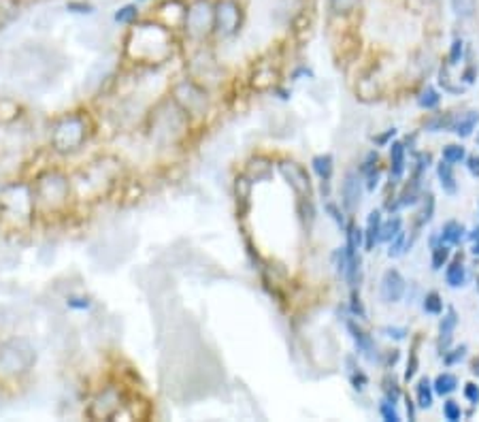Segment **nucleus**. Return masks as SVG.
Listing matches in <instances>:
<instances>
[{"mask_svg":"<svg viewBox=\"0 0 479 422\" xmlns=\"http://www.w3.org/2000/svg\"><path fill=\"white\" fill-rule=\"evenodd\" d=\"M124 54L139 65H162L173 54V30L156 20L134 22L124 39Z\"/></svg>","mask_w":479,"mask_h":422,"instance_id":"1","label":"nucleus"},{"mask_svg":"<svg viewBox=\"0 0 479 422\" xmlns=\"http://www.w3.org/2000/svg\"><path fill=\"white\" fill-rule=\"evenodd\" d=\"M37 201L32 184L15 182L0 190V220L13 228H24L35 220Z\"/></svg>","mask_w":479,"mask_h":422,"instance_id":"2","label":"nucleus"},{"mask_svg":"<svg viewBox=\"0 0 479 422\" xmlns=\"http://www.w3.org/2000/svg\"><path fill=\"white\" fill-rule=\"evenodd\" d=\"M92 131L94 124L86 111H71V114L62 116L60 120L54 124L49 143H52V150L56 154H75V151H79L88 143V139L92 137Z\"/></svg>","mask_w":479,"mask_h":422,"instance_id":"3","label":"nucleus"},{"mask_svg":"<svg viewBox=\"0 0 479 422\" xmlns=\"http://www.w3.org/2000/svg\"><path fill=\"white\" fill-rule=\"evenodd\" d=\"M32 188H35L37 211L52 213V216L64 211L75 196L73 179L62 171H45L43 176L37 177Z\"/></svg>","mask_w":479,"mask_h":422,"instance_id":"4","label":"nucleus"},{"mask_svg":"<svg viewBox=\"0 0 479 422\" xmlns=\"http://www.w3.org/2000/svg\"><path fill=\"white\" fill-rule=\"evenodd\" d=\"M37 348L26 337H11L0 343V378H24L37 365Z\"/></svg>","mask_w":479,"mask_h":422,"instance_id":"5","label":"nucleus"},{"mask_svg":"<svg viewBox=\"0 0 479 422\" xmlns=\"http://www.w3.org/2000/svg\"><path fill=\"white\" fill-rule=\"evenodd\" d=\"M182 28L194 41L210 37L213 32V0H190Z\"/></svg>","mask_w":479,"mask_h":422,"instance_id":"6","label":"nucleus"},{"mask_svg":"<svg viewBox=\"0 0 479 422\" xmlns=\"http://www.w3.org/2000/svg\"><path fill=\"white\" fill-rule=\"evenodd\" d=\"M244 15L239 0H216L213 3V32L222 39L235 37L244 26Z\"/></svg>","mask_w":479,"mask_h":422,"instance_id":"7","label":"nucleus"},{"mask_svg":"<svg viewBox=\"0 0 479 422\" xmlns=\"http://www.w3.org/2000/svg\"><path fill=\"white\" fill-rule=\"evenodd\" d=\"M173 103L184 111L185 116H202L210 107L207 92L199 83L192 80H184L173 86Z\"/></svg>","mask_w":479,"mask_h":422,"instance_id":"8","label":"nucleus"},{"mask_svg":"<svg viewBox=\"0 0 479 422\" xmlns=\"http://www.w3.org/2000/svg\"><path fill=\"white\" fill-rule=\"evenodd\" d=\"M124 408V395L120 386L109 384L90 401L86 416L90 420H114Z\"/></svg>","mask_w":479,"mask_h":422,"instance_id":"9","label":"nucleus"},{"mask_svg":"<svg viewBox=\"0 0 479 422\" xmlns=\"http://www.w3.org/2000/svg\"><path fill=\"white\" fill-rule=\"evenodd\" d=\"M278 168L281 176H284L286 182L290 184V188L295 190L298 196H305V199H309V194H312V179H309L305 168L290 160L279 162Z\"/></svg>","mask_w":479,"mask_h":422,"instance_id":"10","label":"nucleus"},{"mask_svg":"<svg viewBox=\"0 0 479 422\" xmlns=\"http://www.w3.org/2000/svg\"><path fill=\"white\" fill-rule=\"evenodd\" d=\"M405 290H407V281L401 275L398 269H388L381 278L380 295L383 303H398L403 299Z\"/></svg>","mask_w":479,"mask_h":422,"instance_id":"11","label":"nucleus"},{"mask_svg":"<svg viewBox=\"0 0 479 422\" xmlns=\"http://www.w3.org/2000/svg\"><path fill=\"white\" fill-rule=\"evenodd\" d=\"M341 196H343V205H346L347 211L358 210L360 199H363V179L356 171H347L346 177H343L341 184Z\"/></svg>","mask_w":479,"mask_h":422,"instance_id":"12","label":"nucleus"},{"mask_svg":"<svg viewBox=\"0 0 479 422\" xmlns=\"http://www.w3.org/2000/svg\"><path fill=\"white\" fill-rule=\"evenodd\" d=\"M346 326H347L349 335H352L354 343H356L358 352L363 354L366 361H371V363L377 361V348H375V341L371 340V335L366 333L364 329H360L358 323H354V320H347Z\"/></svg>","mask_w":479,"mask_h":422,"instance_id":"13","label":"nucleus"},{"mask_svg":"<svg viewBox=\"0 0 479 422\" xmlns=\"http://www.w3.org/2000/svg\"><path fill=\"white\" fill-rule=\"evenodd\" d=\"M458 326V314H456L454 307H448V312L443 314L441 323H439V352L448 350V346L452 343L454 331Z\"/></svg>","mask_w":479,"mask_h":422,"instance_id":"14","label":"nucleus"},{"mask_svg":"<svg viewBox=\"0 0 479 422\" xmlns=\"http://www.w3.org/2000/svg\"><path fill=\"white\" fill-rule=\"evenodd\" d=\"M405 143L401 141H394L390 145V179L392 182H401L405 176V168H407V160H405Z\"/></svg>","mask_w":479,"mask_h":422,"instance_id":"15","label":"nucleus"},{"mask_svg":"<svg viewBox=\"0 0 479 422\" xmlns=\"http://www.w3.org/2000/svg\"><path fill=\"white\" fill-rule=\"evenodd\" d=\"M305 0H279L278 9H275V15L279 20L286 22H296L298 18L305 15Z\"/></svg>","mask_w":479,"mask_h":422,"instance_id":"16","label":"nucleus"},{"mask_svg":"<svg viewBox=\"0 0 479 422\" xmlns=\"http://www.w3.org/2000/svg\"><path fill=\"white\" fill-rule=\"evenodd\" d=\"M24 11V0H0V30L13 24Z\"/></svg>","mask_w":479,"mask_h":422,"instance_id":"17","label":"nucleus"},{"mask_svg":"<svg viewBox=\"0 0 479 422\" xmlns=\"http://www.w3.org/2000/svg\"><path fill=\"white\" fill-rule=\"evenodd\" d=\"M381 213L380 211H371L369 218H366V228H364V247L366 250H373V247L380 244V233H381Z\"/></svg>","mask_w":479,"mask_h":422,"instance_id":"18","label":"nucleus"},{"mask_svg":"<svg viewBox=\"0 0 479 422\" xmlns=\"http://www.w3.org/2000/svg\"><path fill=\"white\" fill-rule=\"evenodd\" d=\"M477 124H479V111H466V114L454 117L452 131L458 134V137L466 139L471 137L473 131H475Z\"/></svg>","mask_w":479,"mask_h":422,"instance_id":"19","label":"nucleus"},{"mask_svg":"<svg viewBox=\"0 0 479 422\" xmlns=\"http://www.w3.org/2000/svg\"><path fill=\"white\" fill-rule=\"evenodd\" d=\"M437 177H439V184H441L443 193L448 194H456V190H458V184H456V176H454V168L449 162L441 160L437 165Z\"/></svg>","mask_w":479,"mask_h":422,"instance_id":"20","label":"nucleus"},{"mask_svg":"<svg viewBox=\"0 0 479 422\" xmlns=\"http://www.w3.org/2000/svg\"><path fill=\"white\" fill-rule=\"evenodd\" d=\"M465 233H466V230H465V227H462L460 222L449 220V222L443 224L439 239H441L443 244H448V245H458L460 241L465 239Z\"/></svg>","mask_w":479,"mask_h":422,"instance_id":"21","label":"nucleus"},{"mask_svg":"<svg viewBox=\"0 0 479 422\" xmlns=\"http://www.w3.org/2000/svg\"><path fill=\"white\" fill-rule=\"evenodd\" d=\"M415 397H418L420 409H431L432 401H435V388L428 378H420L418 386H415Z\"/></svg>","mask_w":479,"mask_h":422,"instance_id":"22","label":"nucleus"},{"mask_svg":"<svg viewBox=\"0 0 479 422\" xmlns=\"http://www.w3.org/2000/svg\"><path fill=\"white\" fill-rule=\"evenodd\" d=\"M312 167H313L315 176H318L320 179H322V182H330L332 171H335V160H332V156H330V154L313 156Z\"/></svg>","mask_w":479,"mask_h":422,"instance_id":"23","label":"nucleus"},{"mask_svg":"<svg viewBox=\"0 0 479 422\" xmlns=\"http://www.w3.org/2000/svg\"><path fill=\"white\" fill-rule=\"evenodd\" d=\"M445 281H448L449 289H462L466 284V269L462 267L460 261H456L445 269Z\"/></svg>","mask_w":479,"mask_h":422,"instance_id":"24","label":"nucleus"},{"mask_svg":"<svg viewBox=\"0 0 479 422\" xmlns=\"http://www.w3.org/2000/svg\"><path fill=\"white\" fill-rule=\"evenodd\" d=\"M432 388H435V395L448 397L458 388V378L454 374H439L435 382H432Z\"/></svg>","mask_w":479,"mask_h":422,"instance_id":"25","label":"nucleus"},{"mask_svg":"<svg viewBox=\"0 0 479 422\" xmlns=\"http://www.w3.org/2000/svg\"><path fill=\"white\" fill-rule=\"evenodd\" d=\"M363 0H329V11L337 18H347L354 11H358Z\"/></svg>","mask_w":479,"mask_h":422,"instance_id":"26","label":"nucleus"},{"mask_svg":"<svg viewBox=\"0 0 479 422\" xmlns=\"http://www.w3.org/2000/svg\"><path fill=\"white\" fill-rule=\"evenodd\" d=\"M452 124H454L452 114H437L428 117L424 122V128L428 133H441V131H452Z\"/></svg>","mask_w":479,"mask_h":422,"instance_id":"27","label":"nucleus"},{"mask_svg":"<svg viewBox=\"0 0 479 422\" xmlns=\"http://www.w3.org/2000/svg\"><path fill=\"white\" fill-rule=\"evenodd\" d=\"M456 18L471 20L477 11V0H449Z\"/></svg>","mask_w":479,"mask_h":422,"instance_id":"28","label":"nucleus"},{"mask_svg":"<svg viewBox=\"0 0 479 422\" xmlns=\"http://www.w3.org/2000/svg\"><path fill=\"white\" fill-rule=\"evenodd\" d=\"M347 228V241H346V250L349 252H354V254H358V250H360V245L364 244V230L363 228H358L356 224H349Z\"/></svg>","mask_w":479,"mask_h":422,"instance_id":"29","label":"nucleus"},{"mask_svg":"<svg viewBox=\"0 0 479 422\" xmlns=\"http://www.w3.org/2000/svg\"><path fill=\"white\" fill-rule=\"evenodd\" d=\"M403 230V220L398 216L390 218L388 222H381V233H380V241H383V244H388V241L397 237L398 233Z\"/></svg>","mask_w":479,"mask_h":422,"instance_id":"30","label":"nucleus"},{"mask_svg":"<svg viewBox=\"0 0 479 422\" xmlns=\"http://www.w3.org/2000/svg\"><path fill=\"white\" fill-rule=\"evenodd\" d=\"M449 261V245L448 244H435L432 245V258H431V264L435 271H439V269H443L445 264H448Z\"/></svg>","mask_w":479,"mask_h":422,"instance_id":"31","label":"nucleus"},{"mask_svg":"<svg viewBox=\"0 0 479 422\" xmlns=\"http://www.w3.org/2000/svg\"><path fill=\"white\" fill-rule=\"evenodd\" d=\"M443 160L449 162V165H460V162L466 160V150L462 145L449 143L443 148Z\"/></svg>","mask_w":479,"mask_h":422,"instance_id":"32","label":"nucleus"},{"mask_svg":"<svg viewBox=\"0 0 479 422\" xmlns=\"http://www.w3.org/2000/svg\"><path fill=\"white\" fill-rule=\"evenodd\" d=\"M137 20H139V7H137V4H124V7L117 9V13H115L117 24L133 26Z\"/></svg>","mask_w":479,"mask_h":422,"instance_id":"33","label":"nucleus"},{"mask_svg":"<svg viewBox=\"0 0 479 422\" xmlns=\"http://www.w3.org/2000/svg\"><path fill=\"white\" fill-rule=\"evenodd\" d=\"M21 107L11 99L0 100V122H13L15 117H20Z\"/></svg>","mask_w":479,"mask_h":422,"instance_id":"34","label":"nucleus"},{"mask_svg":"<svg viewBox=\"0 0 479 422\" xmlns=\"http://www.w3.org/2000/svg\"><path fill=\"white\" fill-rule=\"evenodd\" d=\"M439 103H441V94H439L435 88H426L424 92L420 94V99H418V105L422 107V109H426V111L437 109Z\"/></svg>","mask_w":479,"mask_h":422,"instance_id":"35","label":"nucleus"},{"mask_svg":"<svg viewBox=\"0 0 479 422\" xmlns=\"http://www.w3.org/2000/svg\"><path fill=\"white\" fill-rule=\"evenodd\" d=\"M426 314H432V316H441L443 314V301L439 297V292H428L424 297V303H422Z\"/></svg>","mask_w":479,"mask_h":422,"instance_id":"36","label":"nucleus"},{"mask_svg":"<svg viewBox=\"0 0 479 422\" xmlns=\"http://www.w3.org/2000/svg\"><path fill=\"white\" fill-rule=\"evenodd\" d=\"M388 244H390V250H388V256H390V258L403 256V252L407 250V239H405V233H403V230L397 235V237L388 241Z\"/></svg>","mask_w":479,"mask_h":422,"instance_id":"37","label":"nucleus"},{"mask_svg":"<svg viewBox=\"0 0 479 422\" xmlns=\"http://www.w3.org/2000/svg\"><path fill=\"white\" fill-rule=\"evenodd\" d=\"M443 416H445V420H449V422L462 420L460 403L454 401V399H448V401L443 403Z\"/></svg>","mask_w":479,"mask_h":422,"instance_id":"38","label":"nucleus"},{"mask_svg":"<svg viewBox=\"0 0 479 422\" xmlns=\"http://www.w3.org/2000/svg\"><path fill=\"white\" fill-rule=\"evenodd\" d=\"M380 412H381L383 420H386V422H401V414H398L397 403H392V401H383V403L380 405Z\"/></svg>","mask_w":479,"mask_h":422,"instance_id":"39","label":"nucleus"},{"mask_svg":"<svg viewBox=\"0 0 479 422\" xmlns=\"http://www.w3.org/2000/svg\"><path fill=\"white\" fill-rule=\"evenodd\" d=\"M466 357V346H460V348H454V350H445L443 352V363L448 365V367H452V365L460 363L462 358Z\"/></svg>","mask_w":479,"mask_h":422,"instance_id":"40","label":"nucleus"},{"mask_svg":"<svg viewBox=\"0 0 479 422\" xmlns=\"http://www.w3.org/2000/svg\"><path fill=\"white\" fill-rule=\"evenodd\" d=\"M462 58H465V41H462V39H454L452 47H449V65H460Z\"/></svg>","mask_w":479,"mask_h":422,"instance_id":"41","label":"nucleus"},{"mask_svg":"<svg viewBox=\"0 0 479 422\" xmlns=\"http://www.w3.org/2000/svg\"><path fill=\"white\" fill-rule=\"evenodd\" d=\"M349 382H352V386L356 388V391H364L366 384H369V378H366V374L363 369L352 367V374H349Z\"/></svg>","mask_w":479,"mask_h":422,"instance_id":"42","label":"nucleus"},{"mask_svg":"<svg viewBox=\"0 0 479 422\" xmlns=\"http://www.w3.org/2000/svg\"><path fill=\"white\" fill-rule=\"evenodd\" d=\"M432 211H435V196H432V194H428V196H426V202H424V211L420 213L418 227H424L426 222H431Z\"/></svg>","mask_w":479,"mask_h":422,"instance_id":"43","label":"nucleus"},{"mask_svg":"<svg viewBox=\"0 0 479 422\" xmlns=\"http://www.w3.org/2000/svg\"><path fill=\"white\" fill-rule=\"evenodd\" d=\"M381 333L386 337H390V340H397V341H403L405 337L409 335V331L405 329V326H383Z\"/></svg>","mask_w":479,"mask_h":422,"instance_id":"44","label":"nucleus"},{"mask_svg":"<svg viewBox=\"0 0 479 422\" xmlns=\"http://www.w3.org/2000/svg\"><path fill=\"white\" fill-rule=\"evenodd\" d=\"M349 309H352V314H354V316H358V318H366L364 303L360 301V297L356 295V292H354V295H352V301H349Z\"/></svg>","mask_w":479,"mask_h":422,"instance_id":"45","label":"nucleus"},{"mask_svg":"<svg viewBox=\"0 0 479 422\" xmlns=\"http://www.w3.org/2000/svg\"><path fill=\"white\" fill-rule=\"evenodd\" d=\"M415 371H418V352L411 350V358H409V363H407V371H405V382L414 380Z\"/></svg>","mask_w":479,"mask_h":422,"instance_id":"46","label":"nucleus"},{"mask_svg":"<svg viewBox=\"0 0 479 422\" xmlns=\"http://www.w3.org/2000/svg\"><path fill=\"white\" fill-rule=\"evenodd\" d=\"M326 211L330 213V218H332V220H335L337 224H339L341 228H346V218H343V211L339 210V207H337V205H332V202H329V205H326Z\"/></svg>","mask_w":479,"mask_h":422,"instance_id":"47","label":"nucleus"},{"mask_svg":"<svg viewBox=\"0 0 479 422\" xmlns=\"http://www.w3.org/2000/svg\"><path fill=\"white\" fill-rule=\"evenodd\" d=\"M465 397L469 399L471 405H479V386L477 384H466L465 386Z\"/></svg>","mask_w":479,"mask_h":422,"instance_id":"48","label":"nucleus"},{"mask_svg":"<svg viewBox=\"0 0 479 422\" xmlns=\"http://www.w3.org/2000/svg\"><path fill=\"white\" fill-rule=\"evenodd\" d=\"M366 176V190H375L380 185V168H373V171L364 173Z\"/></svg>","mask_w":479,"mask_h":422,"instance_id":"49","label":"nucleus"},{"mask_svg":"<svg viewBox=\"0 0 479 422\" xmlns=\"http://www.w3.org/2000/svg\"><path fill=\"white\" fill-rule=\"evenodd\" d=\"M475 80H477V69L473 65L466 66V71L462 73V82H465V86H471Z\"/></svg>","mask_w":479,"mask_h":422,"instance_id":"50","label":"nucleus"},{"mask_svg":"<svg viewBox=\"0 0 479 422\" xmlns=\"http://www.w3.org/2000/svg\"><path fill=\"white\" fill-rule=\"evenodd\" d=\"M394 134H397V128H388L386 133H381L380 137H375V145H388V141H390Z\"/></svg>","mask_w":479,"mask_h":422,"instance_id":"51","label":"nucleus"},{"mask_svg":"<svg viewBox=\"0 0 479 422\" xmlns=\"http://www.w3.org/2000/svg\"><path fill=\"white\" fill-rule=\"evenodd\" d=\"M469 171H471V176H475L479 177V156H473V159H469Z\"/></svg>","mask_w":479,"mask_h":422,"instance_id":"52","label":"nucleus"},{"mask_svg":"<svg viewBox=\"0 0 479 422\" xmlns=\"http://www.w3.org/2000/svg\"><path fill=\"white\" fill-rule=\"evenodd\" d=\"M407 414H409V420H415V405L409 397H407Z\"/></svg>","mask_w":479,"mask_h":422,"instance_id":"53","label":"nucleus"},{"mask_svg":"<svg viewBox=\"0 0 479 422\" xmlns=\"http://www.w3.org/2000/svg\"><path fill=\"white\" fill-rule=\"evenodd\" d=\"M473 254L479 256V239H475V244H473Z\"/></svg>","mask_w":479,"mask_h":422,"instance_id":"54","label":"nucleus"},{"mask_svg":"<svg viewBox=\"0 0 479 422\" xmlns=\"http://www.w3.org/2000/svg\"><path fill=\"white\" fill-rule=\"evenodd\" d=\"M473 374H475V375H479V361H475V363H473Z\"/></svg>","mask_w":479,"mask_h":422,"instance_id":"55","label":"nucleus"},{"mask_svg":"<svg viewBox=\"0 0 479 422\" xmlns=\"http://www.w3.org/2000/svg\"><path fill=\"white\" fill-rule=\"evenodd\" d=\"M471 239H479V228L473 230V235H471Z\"/></svg>","mask_w":479,"mask_h":422,"instance_id":"56","label":"nucleus"},{"mask_svg":"<svg viewBox=\"0 0 479 422\" xmlns=\"http://www.w3.org/2000/svg\"><path fill=\"white\" fill-rule=\"evenodd\" d=\"M477 290H479V280H477Z\"/></svg>","mask_w":479,"mask_h":422,"instance_id":"57","label":"nucleus"},{"mask_svg":"<svg viewBox=\"0 0 479 422\" xmlns=\"http://www.w3.org/2000/svg\"><path fill=\"white\" fill-rule=\"evenodd\" d=\"M477 143H479V137H477Z\"/></svg>","mask_w":479,"mask_h":422,"instance_id":"58","label":"nucleus"}]
</instances>
